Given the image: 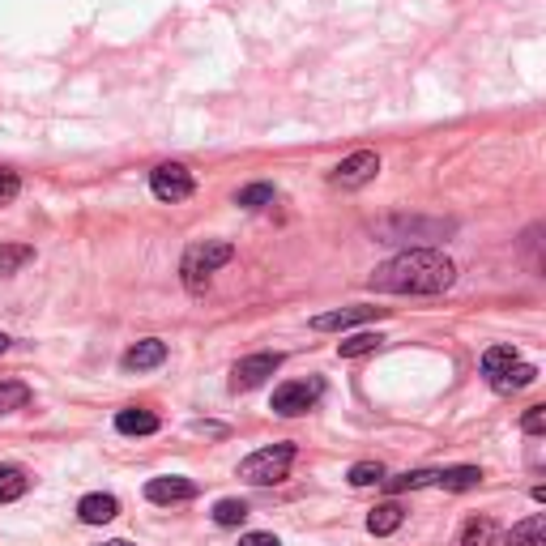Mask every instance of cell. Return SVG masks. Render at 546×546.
I'll use <instances>...</instances> for the list:
<instances>
[{"label": "cell", "instance_id": "obj_1", "mask_svg": "<svg viewBox=\"0 0 546 546\" xmlns=\"http://www.w3.org/2000/svg\"><path fill=\"white\" fill-rule=\"evenodd\" d=\"M457 278L453 261L436 248H410V252H397L393 261H384L372 273V286L376 291H389V295H440L448 291Z\"/></svg>", "mask_w": 546, "mask_h": 546}, {"label": "cell", "instance_id": "obj_2", "mask_svg": "<svg viewBox=\"0 0 546 546\" xmlns=\"http://www.w3.org/2000/svg\"><path fill=\"white\" fill-rule=\"evenodd\" d=\"M299 448L295 444H269V448H256L252 457L239 461V478L252 487H269V483H282L291 474V461H295Z\"/></svg>", "mask_w": 546, "mask_h": 546}, {"label": "cell", "instance_id": "obj_3", "mask_svg": "<svg viewBox=\"0 0 546 546\" xmlns=\"http://www.w3.org/2000/svg\"><path fill=\"white\" fill-rule=\"evenodd\" d=\"M231 256H235V248L227 244V239H205V244H192L184 252V265H180L184 286H188V291H205V286H210V273L227 265Z\"/></svg>", "mask_w": 546, "mask_h": 546}, {"label": "cell", "instance_id": "obj_4", "mask_svg": "<svg viewBox=\"0 0 546 546\" xmlns=\"http://www.w3.org/2000/svg\"><path fill=\"white\" fill-rule=\"evenodd\" d=\"M320 393H325V384L320 380H286L273 389V414H282V419H299V414H308Z\"/></svg>", "mask_w": 546, "mask_h": 546}, {"label": "cell", "instance_id": "obj_5", "mask_svg": "<svg viewBox=\"0 0 546 546\" xmlns=\"http://www.w3.org/2000/svg\"><path fill=\"white\" fill-rule=\"evenodd\" d=\"M150 192L158 201H188L192 192H197V180H192V171L184 163H163L150 171Z\"/></svg>", "mask_w": 546, "mask_h": 546}, {"label": "cell", "instance_id": "obj_6", "mask_svg": "<svg viewBox=\"0 0 546 546\" xmlns=\"http://www.w3.org/2000/svg\"><path fill=\"white\" fill-rule=\"evenodd\" d=\"M380 175V154L376 150H355L350 158H342V163L333 167L329 180L337 188H363V184H372Z\"/></svg>", "mask_w": 546, "mask_h": 546}, {"label": "cell", "instance_id": "obj_7", "mask_svg": "<svg viewBox=\"0 0 546 546\" xmlns=\"http://www.w3.org/2000/svg\"><path fill=\"white\" fill-rule=\"evenodd\" d=\"M278 367H282L278 350H261V355L239 359L235 372H231V389H235V393H248V389H256V384H265L273 372H278Z\"/></svg>", "mask_w": 546, "mask_h": 546}, {"label": "cell", "instance_id": "obj_8", "mask_svg": "<svg viewBox=\"0 0 546 546\" xmlns=\"http://www.w3.org/2000/svg\"><path fill=\"white\" fill-rule=\"evenodd\" d=\"M146 500L150 504H184V500H197V483L180 474H167V478H150L146 483Z\"/></svg>", "mask_w": 546, "mask_h": 546}, {"label": "cell", "instance_id": "obj_9", "mask_svg": "<svg viewBox=\"0 0 546 546\" xmlns=\"http://www.w3.org/2000/svg\"><path fill=\"white\" fill-rule=\"evenodd\" d=\"M384 308H337V312H325V316H316L312 320V329L316 333H337V329H350V325H363V320H380Z\"/></svg>", "mask_w": 546, "mask_h": 546}, {"label": "cell", "instance_id": "obj_10", "mask_svg": "<svg viewBox=\"0 0 546 546\" xmlns=\"http://www.w3.org/2000/svg\"><path fill=\"white\" fill-rule=\"evenodd\" d=\"M167 359V342H158V337H146V342H137L133 350L124 355V372H150Z\"/></svg>", "mask_w": 546, "mask_h": 546}, {"label": "cell", "instance_id": "obj_11", "mask_svg": "<svg viewBox=\"0 0 546 546\" xmlns=\"http://www.w3.org/2000/svg\"><path fill=\"white\" fill-rule=\"evenodd\" d=\"M534 380H538V367L534 363H512V367H504L500 376H487V384H491L495 393H521Z\"/></svg>", "mask_w": 546, "mask_h": 546}, {"label": "cell", "instance_id": "obj_12", "mask_svg": "<svg viewBox=\"0 0 546 546\" xmlns=\"http://www.w3.org/2000/svg\"><path fill=\"white\" fill-rule=\"evenodd\" d=\"M116 512H120L116 495H86V500L77 504V517L86 525H107V521H116Z\"/></svg>", "mask_w": 546, "mask_h": 546}, {"label": "cell", "instance_id": "obj_13", "mask_svg": "<svg viewBox=\"0 0 546 546\" xmlns=\"http://www.w3.org/2000/svg\"><path fill=\"white\" fill-rule=\"evenodd\" d=\"M483 483V470L478 465H453V470H436V487L444 491H474Z\"/></svg>", "mask_w": 546, "mask_h": 546}, {"label": "cell", "instance_id": "obj_14", "mask_svg": "<svg viewBox=\"0 0 546 546\" xmlns=\"http://www.w3.org/2000/svg\"><path fill=\"white\" fill-rule=\"evenodd\" d=\"M116 431H120V436H154L158 414H150V410H120L116 414Z\"/></svg>", "mask_w": 546, "mask_h": 546}, {"label": "cell", "instance_id": "obj_15", "mask_svg": "<svg viewBox=\"0 0 546 546\" xmlns=\"http://www.w3.org/2000/svg\"><path fill=\"white\" fill-rule=\"evenodd\" d=\"M406 521V508H401L397 500H389V504H380V508H372V517H367V529H372L376 538H384V534H393V529Z\"/></svg>", "mask_w": 546, "mask_h": 546}, {"label": "cell", "instance_id": "obj_16", "mask_svg": "<svg viewBox=\"0 0 546 546\" xmlns=\"http://www.w3.org/2000/svg\"><path fill=\"white\" fill-rule=\"evenodd\" d=\"M419 487H436V470H406L397 478H384V491L401 495V491H419Z\"/></svg>", "mask_w": 546, "mask_h": 546}, {"label": "cell", "instance_id": "obj_17", "mask_svg": "<svg viewBox=\"0 0 546 546\" xmlns=\"http://www.w3.org/2000/svg\"><path fill=\"white\" fill-rule=\"evenodd\" d=\"M30 487V478L22 465H0V504H9V500H18V495H26Z\"/></svg>", "mask_w": 546, "mask_h": 546}, {"label": "cell", "instance_id": "obj_18", "mask_svg": "<svg viewBox=\"0 0 546 546\" xmlns=\"http://www.w3.org/2000/svg\"><path fill=\"white\" fill-rule=\"evenodd\" d=\"M508 546H546V521L542 517H529L521 525H512Z\"/></svg>", "mask_w": 546, "mask_h": 546}, {"label": "cell", "instance_id": "obj_19", "mask_svg": "<svg viewBox=\"0 0 546 546\" xmlns=\"http://www.w3.org/2000/svg\"><path fill=\"white\" fill-rule=\"evenodd\" d=\"M30 261H35V248H30V244H0V278L18 273Z\"/></svg>", "mask_w": 546, "mask_h": 546}, {"label": "cell", "instance_id": "obj_20", "mask_svg": "<svg viewBox=\"0 0 546 546\" xmlns=\"http://www.w3.org/2000/svg\"><path fill=\"white\" fill-rule=\"evenodd\" d=\"M380 346H384L380 333H355V337H346V342H337V355L359 359V355H372V350H380Z\"/></svg>", "mask_w": 546, "mask_h": 546}, {"label": "cell", "instance_id": "obj_21", "mask_svg": "<svg viewBox=\"0 0 546 546\" xmlns=\"http://www.w3.org/2000/svg\"><path fill=\"white\" fill-rule=\"evenodd\" d=\"M495 538H500V529H495V521H491V517H474L470 525H465L461 546H495Z\"/></svg>", "mask_w": 546, "mask_h": 546}, {"label": "cell", "instance_id": "obj_22", "mask_svg": "<svg viewBox=\"0 0 546 546\" xmlns=\"http://www.w3.org/2000/svg\"><path fill=\"white\" fill-rule=\"evenodd\" d=\"M30 406V389L22 380H0V414H13V410H26Z\"/></svg>", "mask_w": 546, "mask_h": 546}, {"label": "cell", "instance_id": "obj_23", "mask_svg": "<svg viewBox=\"0 0 546 546\" xmlns=\"http://www.w3.org/2000/svg\"><path fill=\"white\" fill-rule=\"evenodd\" d=\"M512 363H521L517 350H512V346H491L487 355H483V372H487V376H500L504 367H512Z\"/></svg>", "mask_w": 546, "mask_h": 546}, {"label": "cell", "instance_id": "obj_24", "mask_svg": "<svg viewBox=\"0 0 546 546\" xmlns=\"http://www.w3.org/2000/svg\"><path fill=\"white\" fill-rule=\"evenodd\" d=\"M214 521L227 525V529H231V525H244V521H248V504H244V500H218V504H214Z\"/></svg>", "mask_w": 546, "mask_h": 546}, {"label": "cell", "instance_id": "obj_25", "mask_svg": "<svg viewBox=\"0 0 546 546\" xmlns=\"http://www.w3.org/2000/svg\"><path fill=\"white\" fill-rule=\"evenodd\" d=\"M376 483H384V465L380 461L350 465V487H376Z\"/></svg>", "mask_w": 546, "mask_h": 546}, {"label": "cell", "instance_id": "obj_26", "mask_svg": "<svg viewBox=\"0 0 546 546\" xmlns=\"http://www.w3.org/2000/svg\"><path fill=\"white\" fill-rule=\"evenodd\" d=\"M235 201L244 205V210H261V205H269V201H273V184H248V188L239 192Z\"/></svg>", "mask_w": 546, "mask_h": 546}, {"label": "cell", "instance_id": "obj_27", "mask_svg": "<svg viewBox=\"0 0 546 546\" xmlns=\"http://www.w3.org/2000/svg\"><path fill=\"white\" fill-rule=\"evenodd\" d=\"M18 192H22V180L13 171H0V205H13L18 201Z\"/></svg>", "mask_w": 546, "mask_h": 546}, {"label": "cell", "instance_id": "obj_28", "mask_svg": "<svg viewBox=\"0 0 546 546\" xmlns=\"http://www.w3.org/2000/svg\"><path fill=\"white\" fill-rule=\"evenodd\" d=\"M521 427L529 431V436H542V431H546V406H529L525 419H521Z\"/></svg>", "mask_w": 546, "mask_h": 546}, {"label": "cell", "instance_id": "obj_29", "mask_svg": "<svg viewBox=\"0 0 546 546\" xmlns=\"http://www.w3.org/2000/svg\"><path fill=\"white\" fill-rule=\"evenodd\" d=\"M239 546H282L273 534H248V538H239Z\"/></svg>", "mask_w": 546, "mask_h": 546}, {"label": "cell", "instance_id": "obj_30", "mask_svg": "<svg viewBox=\"0 0 546 546\" xmlns=\"http://www.w3.org/2000/svg\"><path fill=\"white\" fill-rule=\"evenodd\" d=\"M197 431H201V436H222L218 423H197Z\"/></svg>", "mask_w": 546, "mask_h": 546}, {"label": "cell", "instance_id": "obj_31", "mask_svg": "<svg viewBox=\"0 0 546 546\" xmlns=\"http://www.w3.org/2000/svg\"><path fill=\"white\" fill-rule=\"evenodd\" d=\"M5 350H9V337H5V333H0V355H5Z\"/></svg>", "mask_w": 546, "mask_h": 546}, {"label": "cell", "instance_id": "obj_32", "mask_svg": "<svg viewBox=\"0 0 546 546\" xmlns=\"http://www.w3.org/2000/svg\"><path fill=\"white\" fill-rule=\"evenodd\" d=\"M107 546H133V542H107Z\"/></svg>", "mask_w": 546, "mask_h": 546}]
</instances>
